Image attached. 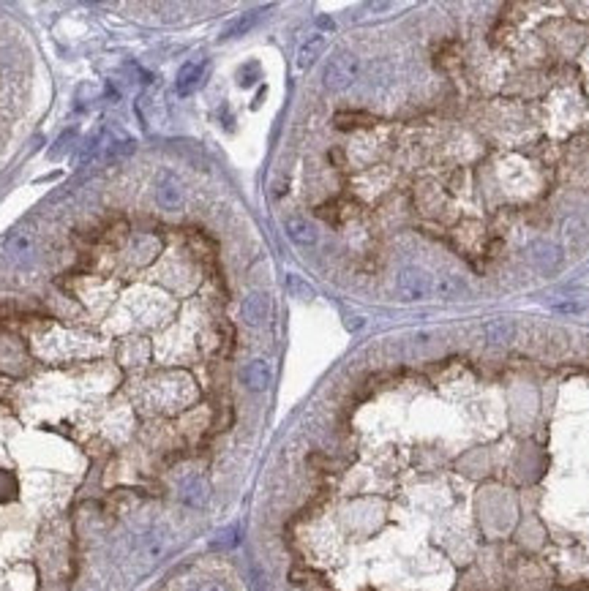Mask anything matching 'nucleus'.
Listing matches in <instances>:
<instances>
[{
	"label": "nucleus",
	"mask_w": 589,
	"mask_h": 591,
	"mask_svg": "<svg viewBox=\"0 0 589 591\" xmlns=\"http://www.w3.org/2000/svg\"><path fill=\"white\" fill-rule=\"evenodd\" d=\"M357 76H360V61L355 55H349V52H339L325 66L322 79H325L327 91H344V88H349L355 82Z\"/></svg>",
	"instance_id": "nucleus-1"
},
{
	"label": "nucleus",
	"mask_w": 589,
	"mask_h": 591,
	"mask_svg": "<svg viewBox=\"0 0 589 591\" xmlns=\"http://www.w3.org/2000/svg\"><path fill=\"white\" fill-rule=\"evenodd\" d=\"M396 287H399V294H401L404 300H426V297H431L434 281H431V275L426 273V270L409 264V267H401L399 270Z\"/></svg>",
	"instance_id": "nucleus-2"
},
{
	"label": "nucleus",
	"mask_w": 589,
	"mask_h": 591,
	"mask_svg": "<svg viewBox=\"0 0 589 591\" xmlns=\"http://www.w3.org/2000/svg\"><path fill=\"white\" fill-rule=\"evenodd\" d=\"M529 259H532V264L541 273H554L559 264H562V251L554 243H548V240H538V243H532V248H529Z\"/></svg>",
	"instance_id": "nucleus-3"
},
{
	"label": "nucleus",
	"mask_w": 589,
	"mask_h": 591,
	"mask_svg": "<svg viewBox=\"0 0 589 591\" xmlns=\"http://www.w3.org/2000/svg\"><path fill=\"white\" fill-rule=\"evenodd\" d=\"M240 314H243V322H246V324L260 327V324L267 322V314H270V297H267L265 292H251L246 300H243Z\"/></svg>",
	"instance_id": "nucleus-4"
},
{
	"label": "nucleus",
	"mask_w": 589,
	"mask_h": 591,
	"mask_svg": "<svg viewBox=\"0 0 589 591\" xmlns=\"http://www.w3.org/2000/svg\"><path fill=\"white\" fill-rule=\"evenodd\" d=\"M270 379H273V368H270L267 360H251L243 368V384H246L248 390H254V393L267 390Z\"/></svg>",
	"instance_id": "nucleus-5"
},
{
	"label": "nucleus",
	"mask_w": 589,
	"mask_h": 591,
	"mask_svg": "<svg viewBox=\"0 0 589 591\" xmlns=\"http://www.w3.org/2000/svg\"><path fill=\"white\" fill-rule=\"evenodd\" d=\"M516 335V322L513 319H491L483 324V338L488 346H505Z\"/></svg>",
	"instance_id": "nucleus-6"
},
{
	"label": "nucleus",
	"mask_w": 589,
	"mask_h": 591,
	"mask_svg": "<svg viewBox=\"0 0 589 591\" xmlns=\"http://www.w3.org/2000/svg\"><path fill=\"white\" fill-rule=\"evenodd\" d=\"M284 229H287V235L292 237V243L303 245V248L317 245V229L311 227L303 215H287V218H284Z\"/></svg>",
	"instance_id": "nucleus-7"
},
{
	"label": "nucleus",
	"mask_w": 589,
	"mask_h": 591,
	"mask_svg": "<svg viewBox=\"0 0 589 591\" xmlns=\"http://www.w3.org/2000/svg\"><path fill=\"white\" fill-rule=\"evenodd\" d=\"M466 292V281L461 278V275H453V273H445L439 275L434 281V287H431V294H436L439 300H461Z\"/></svg>",
	"instance_id": "nucleus-8"
},
{
	"label": "nucleus",
	"mask_w": 589,
	"mask_h": 591,
	"mask_svg": "<svg viewBox=\"0 0 589 591\" xmlns=\"http://www.w3.org/2000/svg\"><path fill=\"white\" fill-rule=\"evenodd\" d=\"M6 254L14 259L16 264L28 262L36 254V240H33L31 232H14L9 240H6Z\"/></svg>",
	"instance_id": "nucleus-9"
},
{
	"label": "nucleus",
	"mask_w": 589,
	"mask_h": 591,
	"mask_svg": "<svg viewBox=\"0 0 589 591\" xmlns=\"http://www.w3.org/2000/svg\"><path fill=\"white\" fill-rule=\"evenodd\" d=\"M205 68H208V61H188L186 66L178 71V82H175L178 93H180V96H188V93L194 91V88L200 85Z\"/></svg>",
	"instance_id": "nucleus-10"
},
{
	"label": "nucleus",
	"mask_w": 589,
	"mask_h": 591,
	"mask_svg": "<svg viewBox=\"0 0 589 591\" xmlns=\"http://www.w3.org/2000/svg\"><path fill=\"white\" fill-rule=\"evenodd\" d=\"M155 197H158V205L164 210H178L183 205V188L175 178H164L155 188Z\"/></svg>",
	"instance_id": "nucleus-11"
},
{
	"label": "nucleus",
	"mask_w": 589,
	"mask_h": 591,
	"mask_svg": "<svg viewBox=\"0 0 589 591\" xmlns=\"http://www.w3.org/2000/svg\"><path fill=\"white\" fill-rule=\"evenodd\" d=\"M322 49H325V36H319V33L311 36L309 41H303L297 49V68H309L311 63L322 55Z\"/></svg>",
	"instance_id": "nucleus-12"
},
{
	"label": "nucleus",
	"mask_w": 589,
	"mask_h": 591,
	"mask_svg": "<svg viewBox=\"0 0 589 591\" xmlns=\"http://www.w3.org/2000/svg\"><path fill=\"white\" fill-rule=\"evenodd\" d=\"M180 493H183V501L186 504L200 507V504L208 501V483L202 477H188L186 483H183V488H180Z\"/></svg>",
	"instance_id": "nucleus-13"
},
{
	"label": "nucleus",
	"mask_w": 589,
	"mask_h": 591,
	"mask_svg": "<svg viewBox=\"0 0 589 591\" xmlns=\"http://www.w3.org/2000/svg\"><path fill=\"white\" fill-rule=\"evenodd\" d=\"M333 123H336V128H342V131H352V128H363V125H374V118L372 115H363V112H339L336 118H333Z\"/></svg>",
	"instance_id": "nucleus-14"
},
{
	"label": "nucleus",
	"mask_w": 589,
	"mask_h": 591,
	"mask_svg": "<svg viewBox=\"0 0 589 591\" xmlns=\"http://www.w3.org/2000/svg\"><path fill=\"white\" fill-rule=\"evenodd\" d=\"M126 235H128V221H126L123 215H115V218H109V221H104V243H123Z\"/></svg>",
	"instance_id": "nucleus-15"
},
{
	"label": "nucleus",
	"mask_w": 589,
	"mask_h": 591,
	"mask_svg": "<svg viewBox=\"0 0 589 591\" xmlns=\"http://www.w3.org/2000/svg\"><path fill=\"white\" fill-rule=\"evenodd\" d=\"M257 19H260V11H248V14L237 16L232 25L224 31V36L221 38H237V36H243V33H248L254 25H257Z\"/></svg>",
	"instance_id": "nucleus-16"
},
{
	"label": "nucleus",
	"mask_w": 589,
	"mask_h": 591,
	"mask_svg": "<svg viewBox=\"0 0 589 591\" xmlns=\"http://www.w3.org/2000/svg\"><path fill=\"white\" fill-rule=\"evenodd\" d=\"M167 550V534H153L150 540H148V545H145V553H148V559H158L161 553Z\"/></svg>",
	"instance_id": "nucleus-17"
},
{
	"label": "nucleus",
	"mask_w": 589,
	"mask_h": 591,
	"mask_svg": "<svg viewBox=\"0 0 589 591\" xmlns=\"http://www.w3.org/2000/svg\"><path fill=\"white\" fill-rule=\"evenodd\" d=\"M191 591H230L221 580H205V583H200V586H194Z\"/></svg>",
	"instance_id": "nucleus-18"
},
{
	"label": "nucleus",
	"mask_w": 589,
	"mask_h": 591,
	"mask_svg": "<svg viewBox=\"0 0 589 591\" xmlns=\"http://www.w3.org/2000/svg\"><path fill=\"white\" fill-rule=\"evenodd\" d=\"M9 493H14V480L9 474H0V499H6Z\"/></svg>",
	"instance_id": "nucleus-19"
},
{
	"label": "nucleus",
	"mask_w": 589,
	"mask_h": 591,
	"mask_svg": "<svg viewBox=\"0 0 589 591\" xmlns=\"http://www.w3.org/2000/svg\"><path fill=\"white\" fill-rule=\"evenodd\" d=\"M290 287H292L294 292H297V294L303 292V297H311V287H309V284H303V281H300L297 275H290Z\"/></svg>",
	"instance_id": "nucleus-20"
},
{
	"label": "nucleus",
	"mask_w": 589,
	"mask_h": 591,
	"mask_svg": "<svg viewBox=\"0 0 589 591\" xmlns=\"http://www.w3.org/2000/svg\"><path fill=\"white\" fill-rule=\"evenodd\" d=\"M557 311H565V314H578V311H584V303H559Z\"/></svg>",
	"instance_id": "nucleus-21"
}]
</instances>
